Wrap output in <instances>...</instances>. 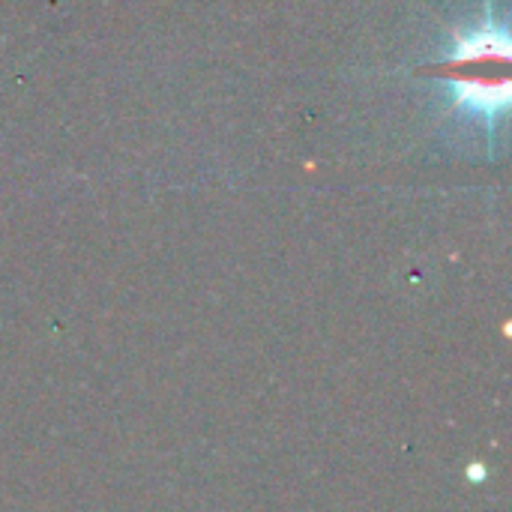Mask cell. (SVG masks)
<instances>
[{"instance_id": "6da1fadb", "label": "cell", "mask_w": 512, "mask_h": 512, "mask_svg": "<svg viewBox=\"0 0 512 512\" xmlns=\"http://www.w3.org/2000/svg\"><path fill=\"white\" fill-rule=\"evenodd\" d=\"M507 48V33L486 24L456 51V102L480 120H495L507 108Z\"/></svg>"}]
</instances>
